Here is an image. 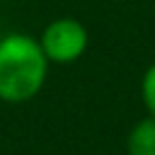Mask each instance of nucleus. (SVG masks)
<instances>
[{
    "label": "nucleus",
    "mask_w": 155,
    "mask_h": 155,
    "mask_svg": "<svg viewBox=\"0 0 155 155\" xmlns=\"http://www.w3.org/2000/svg\"><path fill=\"white\" fill-rule=\"evenodd\" d=\"M48 65L36 36L22 31L0 36V102L24 104L39 97L48 78Z\"/></svg>",
    "instance_id": "f257e3e1"
},
{
    "label": "nucleus",
    "mask_w": 155,
    "mask_h": 155,
    "mask_svg": "<svg viewBox=\"0 0 155 155\" xmlns=\"http://www.w3.org/2000/svg\"><path fill=\"white\" fill-rule=\"evenodd\" d=\"M87 44H90V34L85 24L75 17L51 19L39 34V46L44 56L48 58V63L56 65H70L80 61L87 51Z\"/></svg>",
    "instance_id": "f03ea898"
},
{
    "label": "nucleus",
    "mask_w": 155,
    "mask_h": 155,
    "mask_svg": "<svg viewBox=\"0 0 155 155\" xmlns=\"http://www.w3.org/2000/svg\"><path fill=\"white\" fill-rule=\"evenodd\" d=\"M126 155H155V116L136 121L126 136Z\"/></svg>",
    "instance_id": "7ed1b4c3"
},
{
    "label": "nucleus",
    "mask_w": 155,
    "mask_h": 155,
    "mask_svg": "<svg viewBox=\"0 0 155 155\" xmlns=\"http://www.w3.org/2000/svg\"><path fill=\"white\" fill-rule=\"evenodd\" d=\"M140 99L150 116H155V63H150L140 78Z\"/></svg>",
    "instance_id": "20e7f679"
},
{
    "label": "nucleus",
    "mask_w": 155,
    "mask_h": 155,
    "mask_svg": "<svg viewBox=\"0 0 155 155\" xmlns=\"http://www.w3.org/2000/svg\"><path fill=\"white\" fill-rule=\"evenodd\" d=\"M0 36H2V34H0Z\"/></svg>",
    "instance_id": "39448f33"
}]
</instances>
